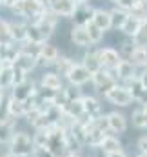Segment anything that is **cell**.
I'll return each instance as SVG.
<instances>
[{
    "mask_svg": "<svg viewBox=\"0 0 147 157\" xmlns=\"http://www.w3.org/2000/svg\"><path fill=\"white\" fill-rule=\"evenodd\" d=\"M33 150H35L33 135H29L27 132H15L13 139L7 144V152L15 157H29L33 155Z\"/></svg>",
    "mask_w": 147,
    "mask_h": 157,
    "instance_id": "1",
    "label": "cell"
},
{
    "mask_svg": "<svg viewBox=\"0 0 147 157\" xmlns=\"http://www.w3.org/2000/svg\"><path fill=\"white\" fill-rule=\"evenodd\" d=\"M104 97H106V101H107L109 104H113V106H120V108H125V106H129V104L134 102V99H133L129 88L124 86V84L113 86Z\"/></svg>",
    "mask_w": 147,
    "mask_h": 157,
    "instance_id": "2",
    "label": "cell"
},
{
    "mask_svg": "<svg viewBox=\"0 0 147 157\" xmlns=\"http://www.w3.org/2000/svg\"><path fill=\"white\" fill-rule=\"evenodd\" d=\"M91 82H93L95 90H96V91H100L102 95H106L113 86H116V84H118V82H116V77H114V73L109 71V70H104V68L93 75Z\"/></svg>",
    "mask_w": 147,
    "mask_h": 157,
    "instance_id": "3",
    "label": "cell"
},
{
    "mask_svg": "<svg viewBox=\"0 0 147 157\" xmlns=\"http://www.w3.org/2000/svg\"><path fill=\"white\" fill-rule=\"evenodd\" d=\"M35 95H37V86L31 78H26L24 82L11 88V97H15L20 102H27V101L35 99Z\"/></svg>",
    "mask_w": 147,
    "mask_h": 157,
    "instance_id": "4",
    "label": "cell"
},
{
    "mask_svg": "<svg viewBox=\"0 0 147 157\" xmlns=\"http://www.w3.org/2000/svg\"><path fill=\"white\" fill-rule=\"evenodd\" d=\"M113 73H114V77H116V82L120 80L122 84H129V82H133V80L138 78L136 66H134L131 60H122V62L118 64V68H116Z\"/></svg>",
    "mask_w": 147,
    "mask_h": 157,
    "instance_id": "5",
    "label": "cell"
},
{
    "mask_svg": "<svg viewBox=\"0 0 147 157\" xmlns=\"http://www.w3.org/2000/svg\"><path fill=\"white\" fill-rule=\"evenodd\" d=\"M100 53V60H102V68L104 70H109V71H114L118 68V64L124 60L120 51H116L114 48H102L98 49Z\"/></svg>",
    "mask_w": 147,
    "mask_h": 157,
    "instance_id": "6",
    "label": "cell"
},
{
    "mask_svg": "<svg viewBox=\"0 0 147 157\" xmlns=\"http://www.w3.org/2000/svg\"><path fill=\"white\" fill-rule=\"evenodd\" d=\"M58 57H60V51L56 49V46H53L51 42H44L42 48H40L38 64H42V66H55Z\"/></svg>",
    "mask_w": 147,
    "mask_h": 157,
    "instance_id": "7",
    "label": "cell"
},
{
    "mask_svg": "<svg viewBox=\"0 0 147 157\" xmlns=\"http://www.w3.org/2000/svg\"><path fill=\"white\" fill-rule=\"evenodd\" d=\"M93 78V75L82 66V62H74L73 70H71V73L67 75V80H69V84L71 86H76V88H80V86H84V84H87L89 80Z\"/></svg>",
    "mask_w": 147,
    "mask_h": 157,
    "instance_id": "8",
    "label": "cell"
},
{
    "mask_svg": "<svg viewBox=\"0 0 147 157\" xmlns=\"http://www.w3.org/2000/svg\"><path fill=\"white\" fill-rule=\"evenodd\" d=\"M106 119H107V128L109 132L114 135V133H124L127 130V117L120 112H109L106 113Z\"/></svg>",
    "mask_w": 147,
    "mask_h": 157,
    "instance_id": "9",
    "label": "cell"
},
{
    "mask_svg": "<svg viewBox=\"0 0 147 157\" xmlns=\"http://www.w3.org/2000/svg\"><path fill=\"white\" fill-rule=\"evenodd\" d=\"M13 66H15L16 70H20V71H24V73L29 75V73L38 66V59L31 57V55H27V53H24V51H18V55H16Z\"/></svg>",
    "mask_w": 147,
    "mask_h": 157,
    "instance_id": "10",
    "label": "cell"
},
{
    "mask_svg": "<svg viewBox=\"0 0 147 157\" xmlns=\"http://www.w3.org/2000/svg\"><path fill=\"white\" fill-rule=\"evenodd\" d=\"M45 9H47V6L42 0H24V17L33 18V22L44 15Z\"/></svg>",
    "mask_w": 147,
    "mask_h": 157,
    "instance_id": "11",
    "label": "cell"
},
{
    "mask_svg": "<svg viewBox=\"0 0 147 157\" xmlns=\"http://www.w3.org/2000/svg\"><path fill=\"white\" fill-rule=\"evenodd\" d=\"M93 15H95V7L91 4H78L76 11H74V15H73L74 24L87 26L89 22H93Z\"/></svg>",
    "mask_w": 147,
    "mask_h": 157,
    "instance_id": "12",
    "label": "cell"
},
{
    "mask_svg": "<svg viewBox=\"0 0 147 157\" xmlns=\"http://www.w3.org/2000/svg\"><path fill=\"white\" fill-rule=\"evenodd\" d=\"M76 2L74 0H53L51 2V9L58 15V17H71L73 18L74 11H76Z\"/></svg>",
    "mask_w": 147,
    "mask_h": 157,
    "instance_id": "13",
    "label": "cell"
},
{
    "mask_svg": "<svg viewBox=\"0 0 147 157\" xmlns=\"http://www.w3.org/2000/svg\"><path fill=\"white\" fill-rule=\"evenodd\" d=\"M82 104H84V113L87 117L95 119V117H100L102 115V104L96 97L93 95H84L82 97Z\"/></svg>",
    "mask_w": 147,
    "mask_h": 157,
    "instance_id": "14",
    "label": "cell"
},
{
    "mask_svg": "<svg viewBox=\"0 0 147 157\" xmlns=\"http://www.w3.org/2000/svg\"><path fill=\"white\" fill-rule=\"evenodd\" d=\"M71 42L74 46H78V48H89L93 44L91 39H89V33H87L85 26H78V24H74L71 28Z\"/></svg>",
    "mask_w": 147,
    "mask_h": 157,
    "instance_id": "15",
    "label": "cell"
},
{
    "mask_svg": "<svg viewBox=\"0 0 147 157\" xmlns=\"http://www.w3.org/2000/svg\"><path fill=\"white\" fill-rule=\"evenodd\" d=\"M5 106H7V112H9V115H11L13 119L26 117V115L29 113L27 102H20V101H16L15 97H9L7 102H5Z\"/></svg>",
    "mask_w": 147,
    "mask_h": 157,
    "instance_id": "16",
    "label": "cell"
},
{
    "mask_svg": "<svg viewBox=\"0 0 147 157\" xmlns=\"http://www.w3.org/2000/svg\"><path fill=\"white\" fill-rule=\"evenodd\" d=\"M93 24H95V26H98L104 33H106V31H109L111 28H113V22H111V11H109V9H104V7L95 9Z\"/></svg>",
    "mask_w": 147,
    "mask_h": 157,
    "instance_id": "17",
    "label": "cell"
},
{
    "mask_svg": "<svg viewBox=\"0 0 147 157\" xmlns=\"http://www.w3.org/2000/svg\"><path fill=\"white\" fill-rule=\"evenodd\" d=\"M40 86L42 88H47L51 91H60L64 88V82H62V77L56 71H47V73H44L42 78H40Z\"/></svg>",
    "mask_w": 147,
    "mask_h": 157,
    "instance_id": "18",
    "label": "cell"
},
{
    "mask_svg": "<svg viewBox=\"0 0 147 157\" xmlns=\"http://www.w3.org/2000/svg\"><path fill=\"white\" fill-rule=\"evenodd\" d=\"M82 66H84L91 75H95L96 71H100V70H102L100 53H98V51H87V53L84 55V59H82Z\"/></svg>",
    "mask_w": 147,
    "mask_h": 157,
    "instance_id": "19",
    "label": "cell"
},
{
    "mask_svg": "<svg viewBox=\"0 0 147 157\" xmlns=\"http://www.w3.org/2000/svg\"><path fill=\"white\" fill-rule=\"evenodd\" d=\"M98 150H100L102 154H116V152H124V144H122V141L118 139V135L109 133V135L104 139V143L100 144Z\"/></svg>",
    "mask_w": 147,
    "mask_h": 157,
    "instance_id": "20",
    "label": "cell"
},
{
    "mask_svg": "<svg viewBox=\"0 0 147 157\" xmlns=\"http://www.w3.org/2000/svg\"><path fill=\"white\" fill-rule=\"evenodd\" d=\"M142 22L144 20H140L138 17H134V15H131L129 13V17L125 18V22H124V26L120 28V31L125 35V37H129V39H133L136 33H138V29H140V26H142Z\"/></svg>",
    "mask_w": 147,
    "mask_h": 157,
    "instance_id": "21",
    "label": "cell"
},
{
    "mask_svg": "<svg viewBox=\"0 0 147 157\" xmlns=\"http://www.w3.org/2000/svg\"><path fill=\"white\" fill-rule=\"evenodd\" d=\"M9 29H11V37L15 44H24L27 40V24L24 22H9Z\"/></svg>",
    "mask_w": 147,
    "mask_h": 157,
    "instance_id": "22",
    "label": "cell"
},
{
    "mask_svg": "<svg viewBox=\"0 0 147 157\" xmlns=\"http://www.w3.org/2000/svg\"><path fill=\"white\" fill-rule=\"evenodd\" d=\"M131 121H133L134 128L147 130V102L145 104H138V108H134V112L131 115Z\"/></svg>",
    "mask_w": 147,
    "mask_h": 157,
    "instance_id": "23",
    "label": "cell"
},
{
    "mask_svg": "<svg viewBox=\"0 0 147 157\" xmlns=\"http://www.w3.org/2000/svg\"><path fill=\"white\" fill-rule=\"evenodd\" d=\"M124 86H127V88H129V91H131V95H133L134 102H138V104H145V102H147V90L140 84V80H138V78H136V80H133V82H129V84H124Z\"/></svg>",
    "mask_w": 147,
    "mask_h": 157,
    "instance_id": "24",
    "label": "cell"
},
{
    "mask_svg": "<svg viewBox=\"0 0 147 157\" xmlns=\"http://www.w3.org/2000/svg\"><path fill=\"white\" fill-rule=\"evenodd\" d=\"M15 86V68L13 64H4L0 71V88L5 91Z\"/></svg>",
    "mask_w": 147,
    "mask_h": 157,
    "instance_id": "25",
    "label": "cell"
},
{
    "mask_svg": "<svg viewBox=\"0 0 147 157\" xmlns=\"http://www.w3.org/2000/svg\"><path fill=\"white\" fill-rule=\"evenodd\" d=\"M74 66V60L73 59H69V57H64V55H60L58 57V60L55 62V68H56V73L60 75V77H66L71 73V70H73Z\"/></svg>",
    "mask_w": 147,
    "mask_h": 157,
    "instance_id": "26",
    "label": "cell"
},
{
    "mask_svg": "<svg viewBox=\"0 0 147 157\" xmlns=\"http://www.w3.org/2000/svg\"><path fill=\"white\" fill-rule=\"evenodd\" d=\"M15 122H0V144H9L15 135Z\"/></svg>",
    "mask_w": 147,
    "mask_h": 157,
    "instance_id": "27",
    "label": "cell"
},
{
    "mask_svg": "<svg viewBox=\"0 0 147 157\" xmlns=\"http://www.w3.org/2000/svg\"><path fill=\"white\" fill-rule=\"evenodd\" d=\"M127 17H129V11H124V9H120V7L111 9V22H113V28H114V29H120V28L124 26V22H125Z\"/></svg>",
    "mask_w": 147,
    "mask_h": 157,
    "instance_id": "28",
    "label": "cell"
},
{
    "mask_svg": "<svg viewBox=\"0 0 147 157\" xmlns=\"http://www.w3.org/2000/svg\"><path fill=\"white\" fill-rule=\"evenodd\" d=\"M129 60H131L136 68H147V49L145 48H136Z\"/></svg>",
    "mask_w": 147,
    "mask_h": 157,
    "instance_id": "29",
    "label": "cell"
},
{
    "mask_svg": "<svg viewBox=\"0 0 147 157\" xmlns=\"http://www.w3.org/2000/svg\"><path fill=\"white\" fill-rule=\"evenodd\" d=\"M133 42H134V46H136V48H145V46H147V20L142 22V26H140L138 33L133 37Z\"/></svg>",
    "mask_w": 147,
    "mask_h": 157,
    "instance_id": "30",
    "label": "cell"
},
{
    "mask_svg": "<svg viewBox=\"0 0 147 157\" xmlns=\"http://www.w3.org/2000/svg\"><path fill=\"white\" fill-rule=\"evenodd\" d=\"M18 48H20V51H24V53H27V55H31V57H35V59H38L42 44H37V42H31V40H26V42H24L22 46H18Z\"/></svg>",
    "mask_w": 147,
    "mask_h": 157,
    "instance_id": "31",
    "label": "cell"
},
{
    "mask_svg": "<svg viewBox=\"0 0 147 157\" xmlns=\"http://www.w3.org/2000/svg\"><path fill=\"white\" fill-rule=\"evenodd\" d=\"M85 29H87V33H89V39H91V42H93V44H98L100 40L104 39V35H106V33H104V31H102L98 26H95L93 22H89V24L85 26Z\"/></svg>",
    "mask_w": 147,
    "mask_h": 157,
    "instance_id": "32",
    "label": "cell"
},
{
    "mask_svg": "<svg viewBox=\"0 0 147 157\" xmlns=\"http://www.w3.org/2000/svg\"><path fill=\"white\" fill-rule=\"evenodd\" d=\"M134 49H136V46H134L133 39L127 40V42H124V44H122V48H120V55H122V59H124V60H129V59H131V55L134 53Z\"/></svg>",
    "mask_w": 147,
    "mask_h": 157,
    "instance_id": "33",
    "label": "cell"
},
{
    "mask_svg": "<svg viewBox=\"0 0 147 157\" xmlns=\"http://www.w3.org/2000/svg\"><path fill=\"white\" fill-rule=\"evenodd\" d=\"M64 95H66L67 102H71V101H78V99H82V97H84V95H82V91H80V88L71 86V84H69V88H64Z\"/></svg>",
    "mask_w": 147,
    "mask_h": 157,
    "instance_id": "34",
    "label": "cell"
},
{
    "mask_svg": "<svg viewBox=\"0 0 147 157\" xmlns=\"http://www.w3.org/2000/svg\"><path fill=\"white\" fill-rule=\"evenodd\" d=\"M0 44H15L11 37V29H9V22H4V26L0 28Z\"/></svg>",
    "mask_w": 147,
    "mask_h": 157,
    "instance_id": "35",
    "label": "cell"
},
{
    "mask_svg": "<svg viewBox=\"0 0 147 157\" xmlns=\"http://www.w3.org/2000/svg\"><path fill=\"white\" fill-rule=\"evenodd\" d=\"M33 157H56L47 146H35L33 150Z\"/></svg>",
    "mask_w": 147,
    "mask_h": 157,
    "instance_id": "36",
    "label": "cell"
},
{
    "mask_svg": "<svg viewBox=\"0 0 147 157\" xmlns=\"http://www.w3.org/2000/svg\"><path fill=\"white\" fill-rule=\"evenodd\" d=\"M9 9H11L15 15L24 17V0H13L11 6H9Z\"/></svg>",
    "mask_w": 147,
    "mask_h": 157,
    "instance_id": "37",
    "label": "cell"
},
{
    "mask_svg": "<svg viewBox=\"0 0 147 157\" xmlns=\"http://www.w3.org/2000/svg\"><path fill=\"white\" fill-rule=\"evenodd\" d=\"M134 4H136V0H118L116 2V7H120L124 11H131L134 7Z\"/></svg>",
    "mask_w": 147,
    "mask_h": 157,
    "instance_id": "38",
    "label": "cell"
},
{
    "mask_svg": "<svg viewBox=\"0 0 147 157\" xmlns=\"http://www.w3.org/2000/svg\"><path fill=\"white\" fill-rule=\"evenodd\" d=\"M136 146H138V152H140V154H145L147 155V135H142V137L138 139V144H136Z\"/></svg>",
    "mask_w": 147,
    "mask_h": 157,
    "instance_id": "39",
    "label": "cell"
},
{
    "mask_svg": "<svg viewBox=\"0 0 147 157\" xmlns=\"http://www.w3.org/2000/svg\"><path fill=\"white\" fill-rule=\"evenodd\" d=\"M138 80H140V84L147 90V68H144V70L138 73Z\"/></svg>",
    "mask_w": 147,
    "mask_h": 157,
    "instance_id": "40",
    "label": "cell"
},
{
    "mask_svg": "<svg viewBox=\"0 0 147 157\" xmlns=\"http://www.w3.org/2000/svg\"><path fill=\"white\" fill-rule=\"evenodd\" d=\"M102 157H127L125 152H116V154H102Z\"/></svg>",
    "mask_w": 147,
    "mask_h": 157,
    "instance_id": "41",
    "label": "cell"
},
{
    "mask_svg": "<svg viewBox=\"0 0 147 157\" xmlns=\"http://www.w3.org/2000/svg\"><path fill=\"white\" fill-rule=\"evenodd\" d=\"M2 104H4V90L0 88V106H2Z\"/></svg>",
    "mask_w": 147,
    "mask_h": 157,
    "instance_id": "42",
    "label": "cell"
},
{
    "mask_svg": "<svg viewBox=\"0 0 147 157\" xmlns=\"http://www.w3.org/2000/svg\"><path fill=\"white\" fill-rule=\"evenodd\" d=\"M0 157H15L13 154H9V152H4V154H0Z\"/></svg>",
    "mask_w": 147,
    "mask_h": 157,
    "instance_id": "43",
    "label": "cell"
},
{
    "mask_svg": "<svg viewBox=\"0 0 147 157\" xmlns=\"http://www.w3.org/2000/svg\"><path fill=\"white\" fill-rule=\"evenodd\" d=\"M76 4H89V0H74Z\"/></svg>",
    "mask_w": 147,
    "mask_h": 157,
    "instance_id": "44",
    "label": "cell"
},
{
    "mask_svg": "<svg viewBox=\"0 0 147 157\" xmlns=\"http://www.w3.org/2000/svg\"><path fill=\"white\" fill-rule=\"evenodd\" d=\"M134 157H147V155H145V154H140V152H138V154H136Z\"/></svg>",
    "mask_w": 147,
    "mask_h": 157,
    "instance_id": "45",
    "label": "cell"
},
{
    "mask_svg": "<svg viewBox=\"0 0 147 157\" xmlns=\"http://www.w3.org/2000/svg\"><path fill=\"white\" fill-rule=\"evenodd\" d=\"M111 2H114V4H116V2H118V0H111Z\"/></svg>",
    "mask_w": 147,
    "mask_h": 157,
    "instance_id": "46",
    "label": "cell"
},
{
    "mask_svg": "<svg viewBox=\"0 0 147 157\" xmlns=\"http://www.w3.org/2000/svg\"><path fill=\"white\" fill-rule=\"evenodd\" d=\"M71 157H80V155H71Z\"/></svg>",
    "mask_w": 147,
    "mask_h": 157,
    "instance_id": "47",
    "label": "cell"
},
{
    "mask_svg": "<svg viewBox=\"0 0 147 157\" xmlns=\"http://www.w3.org/2000/svg\"><path fill=\"white\" fill-rule=\"evenodd\" d=\"M136 2H144V0H136Z\"/></svg>",
    "mask_w": 147,
    "mask_h": 157,
    "instance_id": "48",
    "label": "cell"
},
{
    "mask_svg": "<svg viewBox=\"0 0 147 157\" xmlns=\"http://www.w3.org/2000/svg\"><path fill=\"white\" fill-rule=\"evenodd\" d=\"M144 4H147V0H144Z\"/></svg>",
    "mask_w": 147,
    "mask_h": 157,
    "instance_id": "49",
    "label": "cell"
},
{
    "mask_svg": "<svg viewBox=\"0 0 147 157\" xmlns=\"http://www.w3.org/2000/svg\"><path fill=\"white\" fill-rule=\"evenodd\" d=\"M0 6H2V4H0Z\"/></svg>",
    "mask_w": 147,
    "mask_h": 157,
    "instance_id": "50",
    "label": "cell"
},
{
    "mask_svg": "<svg viewBox=\"0 0 147 157\" xmlns=\"http://www.w3.org/2000/svg\"><path fill=\"white\" fill-rule=\"evenodd\" d=\"M51 2H53V0H51Z\"/></svg>",
    "mask_w": 147,
    "mask_h": 157,
    "instance_id": "51",
    "label": "cell"
}]
</instances>
